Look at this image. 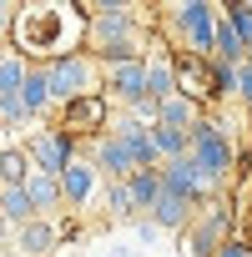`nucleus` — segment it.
Returning <instances> with one entry per match:
<instances>
[{
    "mask_svg": "<svg viewBox=\"0 0 252 257\" xmlns=\"http://www.w3.org/2000/svg\"><path fill=\"white\" fill-rule=\"evenodd\" d=\"M11 51L26 66H51L86 51V11L81 6H21L11 16Z\"/></svg>",
    "mask_w": 252,
    "mask_h": 257,
    "instance_id": "1",
    "label": "nucleus"
},
{
    "mask_svg": "<svg viewBox=\"0 0 252 257\" xmlns=\"http://www.w3.org/2000/svg\"><path fill=\"white\" fill-rule=\"evenodd\" d=\"M187 157L197 162V172H202L207 182H217V187L232 182V172H237V142H232V126H227L217 111L202 116L192 132H187Z\"/></svg>",
    "mask_w": 252,
    "mask_h": 257,
    "instance_id": "2",
    "label": "nucleus"
},
{
    "mask_svg": "<svg viewBox=\"0 0 252 257\" xmlns=\"http://www.w3.org/2000/svg\"><path fill=\"white\" fill-rule=\"evenodd\" d=\"M157 26L172 36V51H192L212 61V31H217V6L207 0H187V6H172L167 16H157Z\"/></svg>",
    "mask_w": 252,
    "mask_h": 257,
    "instance_id": "3",
    "label": "nucleus"
},
{
    "mask_svg": "<svg viewBox=\"0 0 252 257\" xmlns=\"http://www.w3.org/2000/svg\"><path fill=\"white\" fill-rule=\"evenodd\" d=\"M41 126H51V132L71 137L76 147H81V142H96V137L111 132V101H106V96H81V101L51 106V116H46Z\"/></svg>",
    "mask_w": 252,
    "mask_h": 257,
    "instance_id": "4",
    "label": "nucleus"
},
{
    "mask_svg": "<svg viewBox=\"0 0 252 257\" xmlns=\"http://www.w3.org/2000/svg\"><path fill=\"white\" fill-rule=\"evenodd\" d=\"M46 76H51V106H66V101H81V96H106L101 91V66L86 51L66 56V61H51Z\"/></svg>",
    "mask_w": 252,
    "mask_h": 257,
    "instance_id": "5",
    "label": "nucleus"
},
{
    "mask_svg": "<svg viewBox=\"0 0 252 257\" xmlns=\"http://www.w3.org/2000/svg\"><path fill=\"white\" fill-rule=\"evenodd\" d=\"M182 237H187V252H192V257H212V252L232 237V207H227V202L197 207V217H192V227H187Z\"/></svg>",
    "mask_w": 252,
    "mask_h": 257,
    "instance_id": "6",
    "label": "nucleus"
},
{
    "mask_svg": "<svg viewBox=\"0 0 252 257\" xmlns=\"http://www.w3.org/2000/svg\"><path fill=\"white\" fill-rule=\"evenodd\" d=\"M21 152L31 157L36 172H51V177H61V172L76 162V142L61 137V132H51V126H31L26 142H21Z\"/></svg>",
    "mask_w": 252,
    "mask_h": 257,
    "instance_id": "7",
    "label": "nucleus"
},
{
    "mask_svg": "<svg viewBox=\"0 0 252 257\" xmlns=\"http://www.w3.org/2000/svg\"><path fill=\"white\" fill-rule=\"evenodd\" d=\"M56 182H61V207H66V212H86V207L96 202V192H101V172H96L86 157H76Z\"/></svg>",
    "mask_w": 252,
    "mask_h": 257,
    "instance_id": "8",
    "label": "nucleus"
},
{
    "mask_svg": "<svg viewBox=\"0 0 252 257\" xmlns=\"http://www.w3.org/2000/svg\"><path fill=\"white\" fill-rule=\"evenodd\" d=\"M192 217H197V207L187 202V197H177V192H157V202H152V212H147V222L157 227V232H187L192 227Z\"/></svg>",
    "mask_w": 252,
    "mask_h": 257,
    "instance_id": "9",
    "label": "nucleus"
},
{
    "mask_svg": "<svg viewBox=\"0 0 252 257\" xmlns=\"http://www.w3.org/2000/svg\"><path fill=\"white\" fill-rule=\"evenodd\" d=\"M11 237H16V257H51V252L61 247V232H56V217H36V222L16 227Z\"/></svg>",
    "mask_w": 252,
    "mask_h": 257,
    "instance_id": "10",
    "label": "nucleus"
},
{
    "mask_svg": "<svg viewBox=\"0 0 252 257\" xmlns=\"http://www.w3.org/2000/svg\"><path fill=\"white\" fill-rule=\"evenodd\" d=\"M21 106H26V121H31V126H41V121L51 116V76H46V66H26Z\"/></svg>",
    "mask_w": 252,
    "mask_h": 257,
    "instance_id": "11",
    "label": "nucleus"
},
{
    "mask_svg": "<svg viewBox=\"0 0 252 257\" xmlns=\"http://www.w3.org/2000/svg\"><path fill=\"white\" fill-rule=\"evenodd\" d=\"M21 187H26L36 217H61V212H66V207H61V182H56L51 172H36V167H31V177H26Z\"/></svg>",
    "mask_w": 252,
    "mask_h": 257,
    "instance_id": "12",
    "label": "nucleus"
},
{
    "mask_svg": "<svg viewBox=\"0 0 252 257\" xmlns=\"http://www.w3.org/2000/svg\"><path fill=\"white\" fill-rule=\"evenodd\" d=\"M202 116H207V111H202L197 101H187L182 91H172L167 101H157V121H152V126H172V132H192V126H197Z\"/></svg>",
    "mask_w": 252,
    "mask_h": 257,
    "instance_id": "13",
    "label": "nucleus"
},
{
    "mask_svg": "<svg viewBox=\"0 0 252 257\" xmlns=\"http://www.w3.org/2000/svg\"><path fill=\"white\" fill-rule=\"evenodd\" d=\"M177 91V76H172V56H167V46L157 41L152 51H147V101H167Z\"/></svg>",
    "mask_w": 252,
    "mask_h": 257,
    "instance_id": "14",
    "label": "nucleus"
},
{
    "mask_svg": "<svg viewBox=\"0 0 252 257\" xmlns=\"http://www.w3.org/2000/svg\"><path fill=\"white\" fill-rule=\"evenodd\" d=\"M212 61H222V66H242L247 61V46L237 41V31L222 16V6H217V31H212Z\"/></svg>",
    "mask_w": 252,
    "mask_h": 257,
    "instance_id": "15",
    "label": "nucleus"
},
{
    "mask_svg": "<svg viewBox=\"0 0 252 257\" xmlns=\"http://www.w3.org/2000/svg\"><path fill=\"white\" fill-rule=\"evenodd\" d=\"M157 192H162V172H132V177H126V197H132L137 217H142V212H152Z\"/></svg>",
    "mask_w": 252,
    "mask_h": 257,
    "instance_id": "16",
    "label": "nucleus"
},
{
    "mask_svg": "<svg viewBox=\"0 0 252 257\" xmlns=\"http://www.w3.org/2000/svg\"><path fill=\"white\" fill-rule=\"evenodd\" d=\"M31 177V157L21 152V142H6L0 147V187H21Z\"/></svg>",
    "mask_w": 252,
    "mask_h": 257,
    "instance_id": "17",
    "label": "nucleus"
},
{
    "mask_svg": "<svg viewBox=\"0 0 252 257\" xmlns=\"http://www.w3.org/2000/svg\"><path fill=\"white\" fill-rule=\"evenodd\" d=\"M0 217L11 222V232H16V227H26V222H36L26 187H0Z\"/></svg>",
    "mask_w": 252,
    "mask_h": 257,
    "instance_id": "18",
    "label": "nucleus"
},
{
    "mask_svg": "<svg viewBox=\"0 0 252 257\" xmlns=\"http://www.w3.org/2000/svg\"><path fill=\"white\" fill-rule=\"evenodd\" d=\"M101 192H106V217L111 222H132L137 217L132 197H126V182H101Z\"/></svg>",
    "mask_w": 252,
    "mask_h": 257,
    "instance_id": "19",
    "label": "nucleus"
},
{
    "mask_svg": "<svg viewBox=\"0 0 252 257\" xmlns=\"http://www.w3.org/2000/svg\"><path fill=\"white\" fill-rule=\"evenodd\" d=\"M152 142H157V157H162V162L187 157V132H172V126H152Z\"/></svg>",
    "mask_w": 252,
    "mask_h": 257,
    "instance_id": "20",
    "label": "nucleus"
},
{
    "mask_svg": "<svg viewBox=\"0 0 252 257\" xmlns=\"http://www.w3.org/2000/svg\"><path fill=\"white\" fill-rule=\"evenodd\" d=\"M222 16L232 21L237 41H242V46H247V56H252V0H232V6H222Z\"/></svg>",
    "mask_w": 252,
    "mask_h": 257,
    "instance_id": "21",
    "label": "nucleus"
},
{
    "mask_svg": "<svg viewBox=\"0 0 252 257\" xmlns=\"http://www.w3.org/2000/svg\"><path fill=\"white\" fill-rule=\"evenodd\" d=\"M232 96L252 111V56H247L242 66H232Z\"/></svg>",
    "mask_w": 252,
    "mask_h": 257,
    "instance_id": "22",
    "label": "nucleus"
},
{
    "mask_svg": "<svg viewBox=\"0 0 252 257\" xmlns=\"http://www.w3.org/2000/svg\"><path fill=\"white\" fill-rule=\"evenodd\" d=\"M11 16H16V11L6 6V0H0V41H6V36H11Z\"/></svg>",
    "mask_w": 252,
    "mask_h": 257,
    "instance_id": "23",
    "label": "nucleus"
},
{
    "mask_svg": "<svg viewBox=\"0 0 252 257\" xmlns=\"http://www.w3.org/2000/svg\"><path fill=\"white\" fill-rule=\"evenodd\" d=\"M6 237H11V222H6V217H0V242H6Z\"/></svg>",
    "mask_w": 252,
    "mask_h": 257,
    "instance_id": "24",
    "label": "nucleus"
},
{
    "mask_svg": "<svg viewBox=\"0 0 252 257\" xmlns=\"http://www.w3.org/2000/svg\"><path fill=\"white\" fill-rule=\"evenodd\" d=\"M116 257H137V252H132V247H126V252H116Z\"/></svg>",
    "mask_w": 252,
    "mask_h": 257,
    "instance_id": "25",
    "label": "nucleus"
},
{
    "mask_svg": "<svg viewBox=\"0 0 252 257\" xmlns=\"http://www.w3.org/2000/svg\"><path fill=\"white\" fill-rule=\"evenodd\" d=\"M6 51H11V46H6V41H0V56H6Z\"/></svg>",
    "mask_w": 252,
    "mask_h": 257,
    "instance_id": "26",
    "label": "nucleus"
},
{
    "mask_svg": "<svg viewBox=\"0 0 252 257\" xmlns=\"http://www.w3.org/2000/svg\"><path fill=\"white\" fill-rule=\"evenodd\" d=\"M0 257H11V252H6V242H0Z\"/></svg>",
    "mask_w": 252,
    "mask_h": 257,
    "instance_id": "27",
    "label": "nucleus"
}]
</instances>
